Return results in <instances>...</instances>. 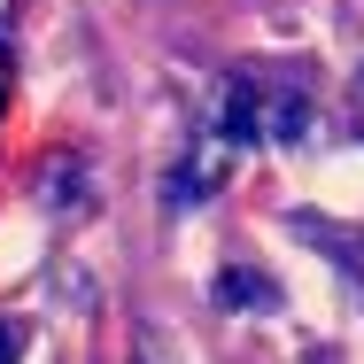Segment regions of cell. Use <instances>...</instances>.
<instances>
[{"instance_id": "cell-1", "label": "cell", "mask_w": 364, "mask_h": 364, "mask_svg": "<svg viewBox=\"0 0 364 364\" xmlns=\"http://www.w3.org/2000/svg\"><path fill=\"white\" fill-rule=\"evenodd\" d=\"M310 101L302 93H287V85H264V77H232L218 101V132L232 147H294L310 140Z\"/></svg>"}, {"instance_id": "cell-2", "label": "cell", "mask_w": 364, "mask_h": 364, "mask_svg": "<svg viewBox=\"0 0 364 364\" xmlns=\"http://www.w3.org/2000/svg\"><path fill=\"white\" fill-rule=\"evenodd\" d=\"M210 302H218V310H264V318H272L287 294L272 287L264 272H248V264H225V272H218V287H210Z\"/></svg>"}, {"instance_id": "cell-3", "label": "cell", "mask_w": 364, "mask_h": 364, "mask_svg": "<svg viewBox=\"0 0 364 364\" xmlns=\"http://www.w3.org/2000/svg\"><path fill=\"white\" fill-rule=\"evenodd\" d=\"M23 357V326H8V318H0V364H16Z\"/></svg>"}, {"instance_id": "cell-4", "label": "cell", "mask_w": 364, "mask_h": 364, "mask_svg": "<svg viewBox=\"0 0 364 364\" xmlns=\"http://www.w3.org/2000/svg\"><path fill=\"white\" fill-rule=\"evenodd\" d=\"M0 101H8V39H0Z\"/></svg>"}]
</instances>
